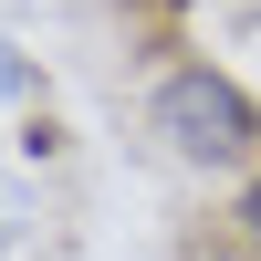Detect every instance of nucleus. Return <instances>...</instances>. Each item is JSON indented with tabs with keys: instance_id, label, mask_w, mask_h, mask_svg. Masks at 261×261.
<instances>
[{
	"instance_id": "1",
	"label": "nucleus",
	"mask_w": 261,
	"mask_h": 261,
	"mask_svg": "<svg viewBox=\"0 0 261 261\" xmlns=\"http://www.w3.org/2000/svg\"><path fill=\"white\" fill-rule=\"evenodd\" d=\"M146 136L178 167H199V178H251L261 167V94L241 73H220V63L188 53V63H167L146 84Z\"/></svg>"
},
{
	"instance_id": "2",
	"label": "nucleus",
	"mask_w": 261,
	"mask_h": 261,
	"mask_svg": "<svg viewBox=\"0 0 261 261\" xmlns=\"http://www.w3.org/2000/svg\"><path fill=\"white\" fill-rule=\"evenodd\" d=\"M32 220H42V199H32V178H21V167H0V261H11L21 241H32Z\"/></svg>"
},
{
	"instance_id": "3",
	"label": "nucleus",
	"mask_w": 261,
	"mask_h": 261,
	"mask_svg": "<svg viewBox=\"0 0 261 261\" xmlns=\"http://www.w3.org/2000/svg\"><path fill=\"white\" fill-rule=\"evenodd\" d=\"M42 94V63L32 53H11V42H0V105H32Z\"/></svg>"
},
{
	"instance_id": "4",
	"label": "nucleus",
	"mask_w": 261,
	"mask_h": 261,
	"mask_svg": "<svg viewBox=\"0 0 261 261\" xmlns=\"http://www.w3.org/2000/svg\"><path fill=\"white\" fill-rule=\"evenodd\" d=\"M230 220H241V241H251V261H261V167L241 178V209H230Z\"/></svg>"
}]
</instances>
